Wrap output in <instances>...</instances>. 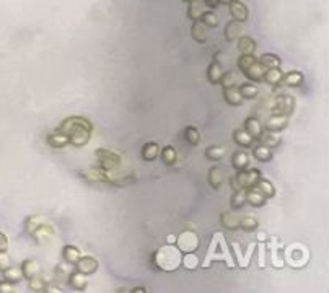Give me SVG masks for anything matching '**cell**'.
Returning a JSON list of instances; mask_svg holds the SVG:
<instances>
[{
  "label": "cell",
  "mask_w": 329,
  "mask_h": 293,
  "mask_svg": "<svg viewBox=\"0 0 329 293\" xmlns=\"http://www.w3.org/2000/svg\"><path fill=\"white\" fill-rule=\"evenodd\" d=\"M295 109V98L292 95L282 93L277 95L274 98V104H272V114H282V116H288L293 112Z\"/></svg>",
  "instance_id": "obj_11"
},
{
  "label": "cell",
  "mask_w": 329,
  "mask_h": 293,
  "mask_svg": "<svg viewBox=\"0 0 329 293\" xmlns=\"http://www.w3.org/2000/svg\"><path fill=\"white\" fill-rule=\"evenodd\" d=\"M46 142L49 146H52V148H64L65 145H69V137L57 131L54 134H49L46 137Z\"/></svg>",
  "instance_id": "obj_27"
},
{
  "label": "cell",
  "mask_w": 329,
  "mask_h": 293,
  "mask_svg": "<svg viewBox=\"0 0 329 293\" xmlns=\"http://www.w3.org/2000/svg\"><path fill=\"white\" fill-rule=\"evenodd\" d=\"M224 99L230 106H241L243 104V97L239 95V90L236 87H228L224 88Z\"/></svg>",
  "instance_id": "obj_24"
},
{
  "label": "cell",
  "mask_w": 329,
  "mask_h": 293,
  "mask_svg": "<svg viewBox=\"0 0 329 293\" xmlns=\"http://www.w3.org/2000/svg\"><path fill=\"white\" fill-rule=\"evenodd\" d=\"M12 266V259H10L7 251H0V270H5Z\"/></svg>",
  "instance_id": "obj_52"
},
{
  "label": "cell",
  "mask_w": 329,
  "mask_h": 293,
  "mask_svg": "<svg viewBox=\"0 0 329 293\" xmlns=\"http://www.w3.org/2000/svg\"><path fill=\"white\" fill-rule=\"evenodd\" d=\"M283 249L285 246L279 243L277 238H271L269 243H266V256L271 261L272 267L282 269L285 267V259H283Z\"/></svg>",
  "instance_id": "obj_7"
},
{
  "label": "cell",
  "mask_w": 329,
  "mask_h": 293,
  "mask_svg": "<svg viewBox=\"0 0 329 293\" xmlns=\"http://www.w3.org/2000/svg\"><path fill=\"white\" fill-rule=\"evenodd\" d=\"M256 238H258V241H267V235L264 232H258V236H256Z\"/></svg>",
  "instance_id": "obj_58"
},
{
  "label": "cell",
  "mask_w": 329,
  "mask_h": 293,
  "mask_svg": "<svg viewBox=\"0 0 329 293\" xmlns=\"http://www.w3.org/2000/svg\"><path fill=\"white\" fill-rule=\"evenodd\" d=\"M160 158H161V161H163V165L173 166L178 160V151H176L175 146L166 145L160 150Z\"/></svg>",
  "instance_id": "obj_29"
},
{
  "label": "cell",
  "mask_w": 329,
  "mask_h": 293,
  "mask_svg": "<svg viewBox=\"0 0 329 293\" xmlns=\"http://www.w3.org/2000/svg\"><path fill=\"white\" fill-rule=\"evenodd\" d=\"M59 132L65 134L69 137V144L74 146H85L88 142H90L92 132H93V126L92 122L87 119V117L82 116H72L67 117L57 129Z\"/></svg>",
  "instance_id": "obj_1"
},
{
  "label": "cell",
  "mask_w": 329,
  "mask_h": 293,
  "mask_svg": "<svg viewBox=\"0 0 329 293\" xmlns=\"http://www.w3.org/2000/svg\"><path fill=\"white\" fill-rule=\"evenodd\" d=\"M69 285L72 287L74 290H85L87 285H88V280H87V275L79 272V270H74V272H70L69 275Z\"/></svg>",
  "instance_id": "obj_23"
},
{
  "label": "cell",
  "mask_w": 329,
  "mask_h": 293,
  "mask_svg": "<svg viewBox=\"0 0 329 293\" xmlns=\"http://www.w3.org/2000/svg\"><path fill=\"white\" fill-rule=\"evenodd\" d=\"M181 266L185 267L186 270H196L200 262H199V257L194 254V252H183V261H181Z\"/></svg>",
  "instance_id": "obj_43"
},
{
  "label": "cell",
  "mask_w": 329,
  "mask_h": 293,
  "mask_svg": "<svg viewBox=\"0 0 329 293\" xmlns=\"http://www.w3.org/2000/svg\"><path fill=\"white\" fill-rule=\"evenodd\" d=\"M8 249V238L5 236V233L0 232V251H7Z\"/></svg>",
  "instance_id": "obj_54"
},
{
  "label": "cell",
  "mask_w": 329,
  "mask_h": 293,
  "mask_svg": "<svg viewBox=\"0 0 329 293\" xmlns=\"http://www.w3.org/2000/svg\"><path fill=\"white\" fill-rule=\"evenodd\" d=\"M239 95L243 97V99H254L259 95V88L256 87L254 82H244L239 85Z\"/></svg>",
  "instance_id": "obj_34"
},
{
  "label": "cell",
  "mask_w": 329,
  "mask_h": 293,
  "mask_svg": "<svg viewBox=\"0 0 329 293\" xmlns=\"http://www.w3.org/2000/svg\"><path fill=\"white\" fill-rule=\"evenodd\" d=\"M308 249L303 246V244H298V243H293L290 246H285V249H283V259H285V266H290L293 269H300L306 266V262H308Z\"/></svg>",
  "instance_id": "obj_5"
},
{
  "label": "cell",
  "mask_w": 329,
  "mask_h": 293,
  "mask_svg": "<svg viewBox=\"0 0 329 293\" xmlns=\"http://www.w3.org/2000/svg\"><path fill=\"white\" fill-rule=\"evenodd\" d=\"M200 21H202V23L207 28H217L219 26V18H217V15L214 12H210L209 8L202 13V16H200Z\"/></svg>",
  "instance_id": "obj_48"
},
{
  "label": "cell",
  "mask_w": 329,
  "mask_h": 293,
  "mask_svg": "<svg viewBox=\"0 0 329 293\" xmlns=\"http://www.w3.org/2000/svg\"><path fill=\"white\" fill-rule=\"evenodd\" d=\"M253 156L261 163H267L272 160V148L266 146L263 144H258L253 146Z\"/></svg>",
  "instance_id": "obj_28"
},
{
  "label": "cell",
  "mask_w": 329,
  "mask_h": 293,
  "mask_svg": "<svg viewBox=\"0 0 329 293\" xmlns=\"http://www.w3.org/2000/svg\"><path fill=\"white\" fill-rule=\"evenodd\" d=\"M62 257L69 266H75V262L79 261L80 257V249L74 244H67L62 249Z\"/></svg>",
  "instance_id": "obj_35"
},
{
  "label": "cell",
  "mask_w": 329,
  "mask_h": 293,
  "mask_svg": "<svg viewBox=\"0 0 329 293\" xmlns=\"http://www.w3.org/2000/svg\"><path fill=\"white\" fill-rule=\"evenodd\" d=\"M244 131H246L254 140H258L261 132L264 131V126L261 124V121L258 119V117L251 116V117H246V119H244Z\"/></svg>",
  "instance_id": "obj_16"
},
{
  "label": "cell",
  "mask_w": 329,
  "mask_h": 293,
  "mask_svg": "<svg viewBox=\"0 0 329 293\" xmlns=\"http://www.w3.org/2000/svg\"><path fill=\"white\" fill-rule=\"evenodd\" d=\"M258 227H259L258 218L253 217V215H248V217L239 218V225H238V228H241L243 232H246V233L256 232V230H258Z\"/></svg>",
  "instance_id": "obj_42"
},
{
  "label": "cell",
  "mask_w": 329,
  "mask_h": 293,
  "mask_svg": "<svg viewBox=\"0 0 329 293\" xmlns=\"http://www.w3.org/2000/svg\"><path fill=\"white\" fill-rule=\"evenodd\" d=\"M228 7H230L232 18L235 20V21H239V23H243V21L248 20L249 12H248V7H246V5H244L243 2H239V0H232Z\"/></svg>",
  "instance_id": "obj_13"
},
{
  "label": "cell",
  "mask_w": 329,
  "mask_h": 293,
  "mask_svg": "<svg viewBox=\"0 0 329 293\" xmlns=\"http://www.w3.org/2000/svg\"><path fill=\"white\" fill-rule=\"evenodd\" d=\"M287 126H288V116H282V114H271L264 122V129L276 132L283 131V129H287Z\"/></svg>",
  "instance_id": "obj_14"
},
{
  "label": "cell",
  "mask_w": 329,
  "mask_h": 293,
  "mask_svg": "<svg viewBox=\"0 0 329 293\" xmlns=\"http://www.w3.org/2000/svg\"><path fill=\"white\" fill-rule=\"evenodd\" d=\"M166 243H168V244H176V236L175 235H168V236H166Z\"/></svg>",
  "instance_id": "obj_57"
},
{
  "label": "cell",
  "mask_w": 329,
  "mask_h": 293,
  "mask_svg": "<svg viewBox=\"0 0 329 293\" xmlns=\"http://www.w3.org/2000/svg\"><path fill=\"white\" fill-rule=\"evenodd\" d=\"M256 251H258V266L264 269L267 266V256H266V241H258L256 244Z\"/></svg>",
  "instance_id": "obj_49"
},
{
  "label": "cell",
  "mask_w": 329,
  "mask_h": 293,
  "mask_svg": "<svg viewBox=\"0 0 329 293\" xmlns=\"http://www.w3.org/2000/svg\"><path fill=\"white\" fill-rule=\"evenodd\" d=\"M20 269H21V272H23V277L28 279V280L41 274L40 264H38L35 259H25V261L21 262V267H20Z\"/></svg>",
  "instance_id": "obj_19"
},
{
  "label": "cell",
  "mask_w": 329,
  "mask_h": 293,
  "mask_svg": "<svg viewBox=\"0 0 329 293\" xmlns=\"http://www.w3.org/2000/svg\"><path fill=\"white\" fill-rule=\"evenodd\" d=\"M160 150L161 148L157 142H147L142 146L141 155L145 161H153V160H157V156H160Z\"/></svg>",
  "instance_id": "obj_25"
},
{
  "label": "cell",
  "mask_w": 329,
  "mask_h": 293,
  "mask_svg": "<svg viewBox=\"0 0 329 293\" xmlns=\"http://www.w3.org/2000/svg\"><path fill=\"white\" fill-rule=\"evenodd\" d=\"M215 261L225 262V266L228 269H233L236 266L235 257H233L230 246H228L227 240H225V235L222 232H215L214 235H212L210 244L207 247V252H205L204 261L200 262V267L209 269L212 266V262H215Z\"/></svg>",
  "instance_id": "obj_2"
},
{
  "label": "cell",
  "mask_w": 329,
  "mask_h": 293,
  "mask_svg": "<svg viewBox=\"0 0 329 293\" xmlns=\"http://www.w3.org/2000/svg\"><path fill=\"white\" fill-rule=\"evenodd\" d=\"M230 186H232L233 193H236V191L241 189V188H239V184H238V181H236V178H235V176H232V178H230Z\"/></svg>",
  "instance_id": "obj_55"
},
{
  "label": "cell",
  "mask_w": 329,
  "mask_h": 293,
  "mask_svg": "<svg viewBox=\"0 0 329 293\" xmlns=\"http://www.w3.org/2000/svg\"><path fill=\"white\" fill-rule=\"evenodd\" d=\"M204 3H205V7H207V8L219 7V0H204Z\"/></svg>",
  "instance_id": "obj_56"
},
{
  "label": "cell",
  "mask_w": 329,
  "mask_h": 293,
  "mask_svg": "<svg viewBox=\"0 0 329 293\" xmlns=\"http://www.w3.org/2000/svg\"><path fill=\"white\" fill-rule=\"evenodd\" d=\"M259 144H263L266 146H269V148H276V146L281 145V135L276 131H269V129H264L263 132L259 135Z\"/></svg>",
  "instance_id": "obj_17"
},
{
  "label": "cell",
  "mask_w": 329,
  "mask_h": 293,
  "mask_svg": "<svg viewBox=\"0 0 329 293\" xmlns=\"http://www.w3.org/2000/svg\"><path fill=\"white\" fill-rule=\"evenodd\" d=\"M207 179H209V184L212 189H215V191L220 189L222 184H224V171H222L219 166H212Z\"/></svg>",
  "instance_id": "obj_31"
},
{
  "label": "cell",
  "mask_w": 329,
  "mask_h": 293,
  "mask_svg": "<svg viewBox=\"0 0 329 293\" xmlns=\"http://www.w3.org/2000/svg\"><path fill=\"white\" fill-rule=\"evenodd\" d=\"M232 254L235 257V264L239 269H248L251 264V259L254 257V251H256V243H249L246 247H241V244L238 241H233L232 243Z\"/></svg>",
  "instance_id": "obj_6"
},
{
  "label": "cell",
  "mask_w": 329,
  "mask_h": 293,
  "mask_svg": "<svg viewBox=\"0 0 329 293\" xmlns=\"http://www.w3.org/2000/svg\"><path fill=\"white\" fill-rule=\"evenodd\" d=\"M96 160H98V166L103 168L106 171H113L116 168H119L121 165V156L114 151H111L108 148H96Z\"/></svg>",
  "instance_id": "obj_8"
},
{
  "label": "cell",
  "mask_w": 329,
  "mask_h": 293,
  "mask_svg": "<svg viewBox=\"0 0 329 293\" xmlns=\"http://www.w3.org/2000/svg\"><path fill=\"white\" fill-rule=\"evenodd\" d=\"M232 165H233V168H235L236 171L246 170V168H249V165H251L249 155L246 153V151H243V150H236L235 153L232 155Z\"/></svg>",
  "instance_id": "obj_20"
},
{
  "label": "cell",
  "mask_w": 329,
  "mask_h": 293,
  "mask_svg": "<svg viewBox=\"0 0 329 293\" xmlns=\"http://www.w3.org/2000/svg\"><path fill=\"white\" fill-rule=\"evenodd\" d=\"M191 36L196 43L199 44H204L207 43V26H205L200 20H196L191 26Z\"/></svg>",
  "instance_id": "obj_18"
},
{
  "label": "cell",
  "mask_w": 329,
  "mask_h": 293,
  "mask_svg": "<svg viewBox=\"0 0 329 293\" xmlns=\"http://www.w3.org/2000/svg\"><path fill=\"white\" fill-rule=\"evenodd\" d=\"M222 75H224V69H222V65L219 62H212L207 69V80L212 83V85H219L220 80H222Z\"/></svg>",
  "instance_id": "obj_30"
},
{
  "label": "cell",
  "mask_w": 329,
  "mask_h": 293,
  "mask_svg": "<svg viewBox=\"0 0 329 293\" xmlns=\"http://www.w3.org/2000/svg\"><path fill=\"white\" fill-rule=\"evenodd\" d=\"M235 178L241 189H251L256 188V184L263 178V174H261L258 168H246V170H239L235 174Z\"/></svg>",
  "instance_id": "obj_10"
},
{
  "label": "cell",
  "mask_w": 329,
  "mask_h": 293,
  "mask_svg": "<svg viewBox=\"0 0 329 293\" xmlns=\"http://www.w3.org/2000/svg\"><path fill=\"white\" fill-rule=\"evenodd\" d=\"M232 0H219V5H230Z\"/></svg>",
  "instance_id": "obj_59"
},
{
  "label": "cell",
  "mask_w": 329,
  "mask_h": 293,
  "mask_svg": "<svg viewBox=\"0 0 329 293\" xmlns=\"http://www.w3.org/2000/svg\"><path fill=\"white\" fill-rule=\"evenodd\" d=\"M205 10H207V7H205L204 0H191V2H189V7H188V16L192 21L200 20V16H202Z\"/></svg>",
  "instance_id": "obj_22"
},
{
  "label": "cell",
  "mask_w": 329,
  "mask_h": 293,
  "mask_svg": "<svg viewBox=\"0 0 329 293\" xmlns=\"http://www.w3.org/2000/svg\"><path fill=\"white\" fill-rule=\"evenodd\" d=\"M224 155H225L224 146L210 145L205 148V156H207V160H210V161H220L222 158H224Z\"/></svg>",
  "instance_id": "obj_44"
},
{
  "label": "cell",
  "mask_w": 329,
  "mask_h": 293,
  "mask_svg": "<svg viewBox=\"0 0 329 293\" xmlns=\"http://www.w3.org/2000/svg\"><path fill=\"white\" fill-rule=\"evenodd\" d=\"M2 275H3V280H7L8 284H20L21 280H23V272H21V269H16V267H12L10 266L8 269L2 270Z\"/></svg>",
  "instance_id": "obj_38"
},
{
  "label": "cell",
  "mask_w": 329,
  "mask_h": 293,
  "mask_svg": "<svg viewBox=\"0 0 329 293\" xmlns=\"http://www.w3.org/2000/svg\"><path fill=\"white\" fill-rule=\"evenodd\" d=\"M183 2H188V3H189V2H191V0H183Z\"/></svg>",
  "instance_id": "obj_61"
},
{
  "label": "cell",
  "mask_w": 329,
  "mask_h": 293,
  "mask_svg": "<svg viewBox=\"0 0 329 293\" xmlns=\"http://www.w3.org/2000/svg\"><path fill=\"white\" fill-rule=\"evenodd\" d=\"M266 200H267L266 197L261 194L256 188L246 189V202H248L251 207H256V208L264 207V205H266Z\"/></svg>",
  "instance_id": "obj_26"
},
{
  "label": "cell",
  "mask_w": 329,
  "mask_h": 293,
  "mask_svg": "<svg viewBox=\"0 0 329 293\" xmlns=\"http://www.w3.org/2000/svg\"><path fill=\"white\" fill-rule=\"evenodd\" d=\"M224 36H225V39L228 43L236 41V39L241 36V23H239V21H235V20L228 21L227 26H225Z\"/></svg>",
  "instance_id": "obj_21"
},
{
  "label": "cell",
  "mask_w": 329,
  "mask_h": 293,
  "mask_svg": "<svg viewBox=\"0 0 329 293\" xmlns=\"http://www.w3.org/2000/svg\"><path fill=\"white\" fill-rule=\"evenodd\" d=\"M220 223L224 225L227 230H236L239 225V218L233 210H227L220 215Z\"/></svg>",
  "instance_id": "obj_36"
},
{
  "label": "cell",
  "mask_w": 329,
  "mask_h": 293,
  "mask_svg": "<svg viewBox=\"0 0 329 293\" xmlns=\"http://www.w3.org/2000/svg\"><path fill=\"white\" fill-rule=\"evenodd\" d=\"M183 252L176 244H165L152 254L153 266L163 272H175L181 267Z\"/></svg>",
  "instance_id": "obj_3"
},
{
  "label": "cell",
  "mask_w": 329,
  "mask_h": 293,
  "mask_svg": "<svg viewBox=\"0 0 329 293\" xmlns=\"http://www.w3.org/2000/svg\"><path fill=\"white\" fill-rule=\"evenodd\" d=\"M238 49L241 54H254L256 50V43L253 38L249 36H239L238 39Z\"/></svg>",
  "instance_id": "obj_40"
},
{
  "label": "cell",
  "mask_w": 329,
  "mask_h": 293,
  "mask_svg": "<svg viewBox=\"0 0 329 293\" xmlns=\"http://www.w3.org/2000/svg\"><path fill=\"white\" fill-rule=\"evenodd\" d=\"M132 292H145V289H142V287H137V289H132Z\"/></svg>",
  "instance_id": "obj_60"
},
{
  "label": "cell",
  "mask_w": 329,
  "mask_h": 293,
  "mask_svg": "<svg viewBox=\"0 0 329 293\" xmlns=\"http://www.w3.org/2000/svg\"><path fill=\"white\" fill-rule=\"evenodd\" d=\"M233 140H235L239 146H243V148H249V146H253L254 144V139L251 137L244 129H236V131L233 132Z\"/></svg>",
  "instance_id": "obj_32"
},
{
  "label": "cell",
  "mask_w": 329,
  "mask_h": 293,
  "mask_svg": "<svg viewBox=\"0 0 329 293\" xmlns=\"http://www.w3.org/2000/svg\"><path fill=\"white\" fill-rule=\"evenodd\" d=\"M98 267H99V262L93 256H80L79 261L75 262V269L85 275L94 274L98 270Z\"/></svg>",
  "instance_id": "obj_12"
},
{
  "label": "cell",
  "mask_w": 329,
  "mask_h": 293,
  "mask_svg": "<svg viewBox=\"0 0 329 293\" xmlns=\"http://www.w3.org/2000/svg\"><path fill=\"white\" fill-rule=\"evenodd\" d=\"M33 238L36 240V243H46V241H49L54 236V227H51L47 222L41 223L40 227H38L35 232H33Z\"/></svg>",
  "instance_id": "obj_15"
},
{
  "label": "cell",
  "mask_w": 329,
  "mask_h": 293,
  "mask_svg": "<svg viewBox=\"0 0 329 293\" xmlns=\"http://www.w3.org/2000/svg\"><path fill=\"white\" fill-rule=\"evenodd\" d=\"M232 208L233 210H238V208H241L244 204H246V189H239L236 191L235 194L232 195Z\"/></svg>",
  "instance_id": "obj_45"
},
{
  "label": "cell",
  "mask_w": 329,
  "mask_h": 293,
  "mask_svg": "<svg viewBox=\"0 0 329 293\" xmlns=\"http://www.w3.org/2000/svg\"><path fill=\"white\" fill-rule=\"evenodd\" d=\"M185 140L189 144V145H199L200 142V134L196 127L192 126H188L185 129Z\"/></svg>",
  "instance_id": "obj_46"
},
{
  "label": "cell",
  "mask_w": 329,
  "mask_h": 293,
  "mask_svg": "<svg viewBox=\"0 0 329 293\" xmlns=\"http://www.w3.org/2000/svg\"><path fill=\"white\" fill-rule=\"evenodd\" d=\"M28 287H30V290L33 292H43L44 287H46V282H44L40 275H36V277L30 279V284H28Z\"/></svg>",
  "instance_id": "obj_51"
},
{
  "label": "cell",
  "mask_w": 329,
  "mask_h": 293,
  "mask_svg": "<svg viewBox=\"0 0 329 293\" xmlns=\"http://www.w3.org/2000/svg\"><path fill=\"white\" fill-rule=\"evenodd\" d=\"M282 82L287 87H300L303 83V73L300 70H290L288 73H283Z\"/></svg>",
  "instance_id": "obj_39"
},
{
  "label": "cell",
  "mask_w": 329,
  "mask_h": 293,
  "mask_svg": "<svg viewBox=\"0 0 329 293\" xmlns=\"http://www.w3.org/2000/svg\"><path fill=\"white\" fill-rule=\"evenodd\" d=\"M176 246L180 247L181 252H196L199 247V236L196 232L185 230L176 236Z\"/></svg>",
  "instance_id": "obj_9"
},
{
  "label": "cell",
  "mask_w": 329,
  "mask_h": 293,
  "mask_svg": "<svg viewBox=\"0 0 329 293\" xmlns=\"http://www.w3.org/2000/svg\"><path fill=\"white\" fill-rule=\"evenodd\" d=\"M256 189H258L259 193L266 197V199H271V197L276 195V188H274V184L269 181V179L261 178L259 181H258V184H256Z\"/></svg>",
  "instance_id": "obj_41"
},
{
  "label": "cell",
  "mask_w": 329,
  "mask_h": 293,
  "mask_svg": "<svg viewBox=\"0 0 329 293\" xmlns=\"http://www.w3.org/2000/svg\"><path fill=\"white\" fill-rule=\"evenodd\" d=\"M46 220H44L43 217H38V215H33V217H28L26 220H25V230L30 235H33V232L40 227L41 223H44Z\"/></svg>",
  "instance_id": "obj_47"
},
{
  "label": "cell",
  "mask_w": 329,
  "mask_h": 293,
  "mask_svg": "<svg viewBox=\"0 0 329 293\" xmlns=\"http://www.w3.org/2000/svg\"><path fill=\"white\" fill-rule=\"evenodd\" d=\"M238 69L246 75L251 82H263L266 69L259 64V60L253 54H241L238 59Z\"/></svg>",
  "instance_id": "obj_4"
},
{
  "label": "cell",
  "mask_w": 329,
  "mask_h": 293,
  "mask_svg": "<svg viewBox=\"0 0 329 293\" xmlns=\"http://www.w3.org/2000/svg\"><path fill=\"white\" fill-rule=\"evenodd\" d=\"M282 78H283V73L281 69H266L263 82L269 83L271 87H277L279 83H282Z\"/></svg>",
  "instance_id": "obj_37"
},
{
  "label": "cell",
  "mask_w": 329,
  "mask_h": 293,
  "mask_svg": "<svg viewBox=\"0 0 329 293\" xmlns=\"http://www.w3.org/2000/svg\"><path fill=\"white\" fill-rule=\"evenodd\" d=\"M15 292V287L12 284H8L7 280L0 282V293H13Z\"/></svg>",
  "instance_id": "obj_53"
},
{
  "label": "cell",
  "mask_w": 329,
  "mask_h": 293,
  "mask_svg": "<svg viewBox=\"0 0 329 293\" xmlns=\"http://www.w3.org/2000/svg\"><path fill=\"white\" fill-rule=\"evenodd\" d=\"M258 60H259V64L264 67V69H281V65H282L281 57L276 55V54H271V52L263 54Z\"/></svg>",
  "instance_id": "obj_33"
},
{
  "label": "cell",
  "mask_w": 329,
  "mask_h": 293,
  "mask_svg": "<svg viewBox=\"0 0 329 293\" xmlns=\"http://www.w3.org/2000/svg\"><path fill=\"white\" fill-rule=\"evenodd\" d=\"M236 82H238V75H236V73L233 72V70L224 73V75H222V80H220L222 87H224V88L235 87V85H236Z\"/></svg>",
  "instance_id": "obj_50"
}]
</instances>
